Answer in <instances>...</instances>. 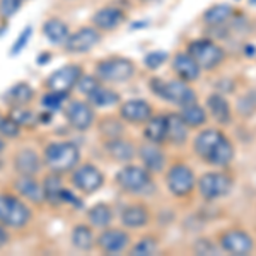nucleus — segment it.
<instances>
[{"instance_id":"nucleus-20","label":"nucleus","mask_w":256,"mask_h":256,"mask_svg":"<svg viewBox=\"0 0 256 256\" xmlns=\"http://www.w3.org/2000/svg\"><path fill=\"white\" fill-rule=\"evenodd\" d=\"M236 10L229 4H216L204 12V22L208 28H226L234 20Z\"/></svg>"},{"instance_id":"nucleus-30","label":"nucleus","mask_w":256,"mask_h":256,"mask_svg":"<svg viewBox=\"0 0 256 256\" xmlns=\"http://www.w3.org/2000/svg\"><path fill=\"white\" fill-rule=\"evenodd\" d=\"M144 137L147 142L162 144L166 142V116H150L146 122Z\"/></svg>"},{"instance_id":"nucleus-13","label":"nucleus","mask_w":256,"mask_h":256,"mask_svg":"<svg viewBox=\"0 0 256 256\" xmlns=\"http://www.w3.org/2000/svg\"><path fill=\"white\" fill-rule=\"evenodd\" d=\"M220 250L229 254H250L253 251V239L248 232L239 229H230L220 234L218 238Z\"/></svg>"},{"instance_id":"nucleus-9","label":"nucleus","mask_w":256,"mask_h":256,"mask_svg":"<svg viewBox=\"0 0 256 256\" xmlns=\"http://www.w3.org/2000/svg\"><path fill=\"white\" fill-rule=\"evenodd\" d=\"M232 188V180L224 172H207L198 180V192L205 200L226 196Z\"/></svg>"},{"instance_id":"nucleus-42","label":"nucleus","mask_w":256,"mask_h":256,"mask_svg":"<svg viewBox=\"0 0 256 256\" xmlns=\"http://www.w3.org/2000/svg\"><path fill=\"white\" fill-rule=\"evenodd\" d=\"M166 60H168V53H164V52H150L146 56V60H144V62H146V67L156 70V68H159Z\"/></svg>"},{"instance_id":"nucleus-27","label":"nucleus","mask_w":256,"mask_h":256,"mask_svg":"<svg viewBox=\"0 0 256 256\" xmlns=\"http://www.w3.org/2000/svg\"><path fill=\"white\" fill-rule=\"evenodd\" d=\"M148 222V210L140 204L128 205L122 212V224L130 229H140Z\"/></svg>"},{"instance_id":"nucleus-5","label":"nucleus","mask_w":256,"mask_h":256,"mask_svg":"<svg viewBox=\"0 0 256 256\" xmlns=\"http://www.w3.org/2000/svg\"><path fill=\"white\" fill-rule=\"evenodd\" d=\"M31 220V210L19 196L0 193V224L20 229Z\"/></svg>"},{"instance_id":"nucleus-36","label":"nucleus","mask_w":256,"mask_h":256,"mask_svg":"<svg viewBox=\"0 0 256 256\" xmlns=\"http://www.w3.org/2000/svg\"><path fill=\"white\" fill-rule=\"evenodd\" d=\"M0 135L4 138H18L20 135V126L10 118V114H0Z\"/></svg>"},{"instance_id":"nucleus-19","label":"nucleus","mask_w":256,"mask_h":256,"mask_svg":"<svg viewBox=\"0 0 256 256\" xmlns=\"http://www.w3.org/2000/svg\"><path fill=\"white\" fill-rule=\"evenodd\" d=\"M172 70L176 72V76L184 82H193L200 77V65L196 64L195 58L190 55L188 52H181L172 58Z\"/></svg>"},{"instance_id":"nucleus-45","label":"nucleus","mask_w":256,"mask_h":256,"mask_svg":"<svg viewBox=\"0 0 256 256\" xmlns=\"http://www.w3.org/2000/svg\"><path fill=\"white\" fill-rule=\"evenodd\" d=\"M7 242H9V232H7L6 226L0 224V248L7 246Z\"/></svg>"},{"instance_id":"nucleus-32","label":"nucleus","mask_w":256,"mask_h":256,"mask_svg":"<svg viewBox=\"0 0 256 256\" xmlns=\"http://www.w3.org/2000/svg\"><path fill=\"white\" fill-rule=\"evenodd\" d=\"M180 116L183 118V122L186 123L188 126H202L207 123V111H205L202 106L196 104L195 102H190L186 106H181V113Z\"/></svg>"},{"instance_id":"nucleus-47","label":"nucleus","mask_w":256,"mask_h":256,"mask_svg":"<svg viewBox=\"0 0 256 256\" xmlns=\"http://www.w3.org/2000/svg\"><path fill=\"white\" fill-rule=\"evenodd\" d=\"M250 4L251 6H256V0H250Z\"/></svg>"},{"instance_id":"nucleus-46","label":"nucleus","mask_w":256,"mask_h":256,"mask_svg":"<svg viewBox=\"0 0 256 256\" xmlns=\"http://www.w3.org/2000/svg\"><path fill=\"white\" fill-rule=\"evenodd\" d=\"M4 150H6V140L0 135V152H4Z\"/></svg>"},{"instance_id":"nucleus-25","label":"nucleus","mask_w":256,"mask_h":256,"mask_svg":"<svg viewBox=\"0 0 256 256\" xmlns=\"http://www.w3.org/2000/svg\"><path fill=\"white\" fill-rule=\"evenodd\" d=\"M104 148L108 150V154L118 162H130L135 156V148L128 140L118 137V138H108V142L104 144Z\"/></svg>"},{"instance_id":"nucleus-6","label":"nucleus","mask_w":256,"mask_h":256,"mask_svg":"<svg viewBox=\"0 0 256 256\" xmlns=\"http://www.w3.org/2000/svg\"><path fill=\"white\" fill-rule=\"evenodd\" d=\"M135 65L123 56H111V58L101 60L96 67V76L101 82H111V84H122L134 77Z\"/></svg>"},{"instance_id":"nucleus-33","label":"nucleus","mask_w":256,"mask_h":256,"mask_svg":"<svg viewBox=\"0 0 256 256\" xmlns=\"http://www.w3.org/2000/svg\"><path fill=\"white\" fill-rule=\"evenodd\" d=\"M70 241H72V246L79 251H89L94 244V234L90 230V227L80 224L76 226L70 234Z\"/></svg>"},{"instance_id":"nucleus-26","label":"nucleus","mask_w":256,"mask_h":256,"mask_svg":"<svg viewBox=\"0 0 256 256\" xmlns=\"http://www.w3.org/2000/svg\"><path fill=\"white\" fill-rule=\"evenodd\" d=\"M43 34L52 44H65L70 36V30L62 19L52 18L43 24Z\"/></svg>"},{"instance_id":"nucleus-28","label":"nucleus","mask_w":256,"mask_h":256,"mask_svg":"<svg viewBox=\"0 0 256 256\" xmlns=\"http://www.w3.org/2000/svg\"><path fill=\"white\" fill-rule=\"evenodd\" d=\"M207 108H208L210 116L216 120L217 123H220V125L230 123V108L224 96H220V94H212V96H208Z\"/></svg>"},{"instance_id":"nucleus-23","label":"nucleus","mask_w":256,"mask_h":256,"mask_svg":"<svg viewBox=\"0 0 256 256\" xmlns=\"http://www.w3.org/2000/svg\"><path fill=\"white\" fill-rule=\"evenodd\" d=\"M188 138V125L180 114H166V142L181 146Z\"/></svg>"},{"instance_id":"nucleus-4","label":"nucleus","mask_w":256,"mask_h":256,"mask_svg":"<svg viewBox=\"0 0 256 256\" xmlns=\"http://www.w3.org/2000/svg\"><path fill=\"white\" fill-rule=\"evenodd\" d=\"M150 174L152 172L144 166L128 164V166L118 171L116 183L123 192L130 193V195H146V193H148V190L154 188Z\"/></svg>"},{"instance_id":"nucleus-12","label":"nucleus","mask_w":256,"mask_h":256,"mask_svg":"<svg viewBox=\"0 0 256 256\" xmlns=\"http://www.w3.org/2000/svg\"><path fill=\"white\" fill-rule=\"evenodd\" d=\"M104 183V176L92 164H82L72 172V184L84 195H92Z\"/></svg>"},{"instance_id":"nucleus-17","label":"nucleus","mask_w":256,"mask_h":256,"mask_svg":"<svg viewBox=\"0 0 256 256\" xmlns=\"http://www.w3.org/2000/svg\"><path fill=\"white\" fill-rule=\"evenodd\" d=\"M128 244H130V236L122 229H108L101 232V236L98 238L99 250L108 254L122 253V251L126 250Z\"/></svg>"},{"instance_id":"nucleus-2","label":"nucleus","mask_w":256,"mask_h":256,"mask_svg":"<svg viewBox=\"0 0 256 256\" xmlns=\"http://www.w3.org/2000/svg\"><path fill=\"white\" fill-rule=\"evenodd\" d=\"M79 159L80 152L72 142H53L44 148L43 154L46 168L52 172H58V174L72 171L79 164Z\"/></svg>"},{"instance_id":"nucleus-29","label":"nucleus","mask_w":256,"mask_h":256,"mask_svg":"<svg viewBox=\"0 0 256 256\" xmlns=\"http://www.w3.org/2000/svg\"><path fill=\"white\" fill-rule=\"evenodd\" d=\"M32 96H34V92H32V89L30 86H28L26 82H19V84L12 86V88L7 90L4 99H6V102L10 108H19V106H26L28 102H31Z\"/></svg>"},{"instance_id":"nucleus-34","label":"nucleus","mask_w":256,"mask_h":256,"mask_svg":"<svg viewBox=\"0 0 256 256\" xmlns=\"http://www.w3.org/2000/svg\"><path fill=\"white\" fill-rule=\"evenodd\" d=\"M88 220L92 227L106 229V227L111 224V220H113V212H111V208L108 205L98 204L88 212Z\"/></svg>"},{"instance_id":"nucleus-40","label":"nucleus","mask_w":256,"mask_h":256,"mask_svg":"<svg viewBox=\"0 0 256 256\" xmlns=\"http://www.w3.org/2000/svg\"><path fill=\"white\" fill-rule=\"evenodd\" d=\"M99 84H101V80L98 79V76H86V74H82V77L79 79V82H77L76 88L79 89L80 94L89 96V94L92 92V90L96 89Z\"/></svg>"},{"instance_id":"nucleus-37","label":"nucleus","mask_w":256,"mask_h":256,"mask_svg":"<svg viewBox=\"0 0 256 256\" xmlns=\"http://www.w3.org/2000/svg\"><path fill=\"white\" fill-rule=\"evenodd\" d=\"M99 130L108 138H118V137H122V134H123V125L120 120L110 116V118L102 120L101 125H99Z\"/></svg>"},{"instance_id":"nucleus-1","label":"nucleus","mask_w":256,"mask_h":256,"mask_svg":"<svg viewBox=\"0 0 256 256\" xmlns=\"http://www.w3.org/2000/svg\"><path fill=\"white\" fill-rule=\"evenodd\" d=\"M193 148L198 158L216 168L229 166L234 159L232 142L220 130H214V128L200 132L195 138Z\"/></svg>"},{"instance_id":"nucleus-7","label":"nucleus","mask_w":256,"mask_h":256,"mask_svg":"<svg viewBox=\"0 0 256 256\" xmlns=\"http://www.w3.org/2000/svg\"><path fill=\"white\" fill-rule=\"evenodd\" d=\"M152 90H154L158 96L166 99L169 102H174L178 106H186L190 102L196 101L195 90L188 86V82L184 80H168L162 82L159 79H154L150 82Z\"/></svg>"},{"instance_id":"nucleus-38","label":"nucleus","mask_w":256,"mask_h":256,"mask_svg":"<svg viewBox=\"0 0 256 256\" xmlns=\"http://www.w3.org/2000/svg\"><path fill=\"white\" fill-rule=\"evenodd\" d=\"M68 94H62V92H53V90H48L46 94L41 99V104L46 111H58L64 106V101L67 99Z\"/></svg>"},{"instance_id":"nucleus-16","label":"nucleus","mask_w":256,"mask_h":256,"mask_svg":"<svg viewBox=\"0 0 256 256\" xmlns=\"http://www.w3.org/2000/svg\"><path fill=\"white\" fill-rule=\"evenodd\" d=\"M120 116H122L123 122L140 125V123H146L152 116V106L144 99H130V101L122 104Z\"/></svg>"},{"instance_id":"nucleus-35","label":"nucleus","mask_w":256,"mask_h":256,"mask_svg":"<svg viewBox=\"0 0 256 256\" xmlns=\"http://www.w3.org/2000/svg\"><path fill=\"white\" fill-rule=\"evenodd\" d=\"M10 118L14 120L16 123L20 126V128H31L34 126L36 123L40 122L38 114L32 113L31 110H28L26 106H19V108H10Z\"/></svg>"},{"instance_id":"nucleus-44","label":"nucleus","mask_w":256,"mask_h":256,"mask_svg":"<svg viewBox=\"0 0 256 256\" xmlns=\"http://www.w3.org/2000/svg\"><path fill=\"white\" fill-rule=\"evenodd\" d=\"M195 250H196V253H202V254H214L217 251V248L210 241H207V239H200V241L196 242Z\"/></svg>"},{"instance_id":"nucleus-8","label":"nucleus","mask_w":256,"mask_h":256,"mask_svg":"<svg viewBox=\"0 0 256 256\" xmlns=\"http://www.w3.org/2000/svg\"><path fill=\"white\" fill-rule=\"evenodd\" d=\"M82 77V67L80 65H65V67L56 68L55 72H52L48 76V79L44 80L48 90L53 92H62V94H68L70 90L77 86V82Z\"/></svg>"},{"instance_id":"nucleus-41","label":"nucleus","mask_w":256,"mask_h":256,"mask_svg":"<svg viewBox=\"0 0 256 256\" xmlns=\"http://www.w3.org/2000/svg\"><path fill=\"white\" fill-rule=\"evenodd\" d=\"M24 0H0V18L10 19L20 9V4Z\"/></svg>"},{"instance_id":"nucleus-11","label":"nucleus","mask_w":256,"mask_h":256,"mask_svg":"<svg viewBox=\"0 0 256 256\" xmlns=\"http://www.w3.org/2000/svg\"><path fill=\"white\" fill-rule=\"evenodd\" d=\"M99 41H101V31L94 26H84L79 31L72 32L64 46L67 53L80 55V53H88L89 50L98 46Z\"/></svg>"},{"instance_id":"nucleus-3","label":"nucleus","mask_w":256,"mask_h":256,"mask_svg":"<svg viewBox=\"0 0 256 256\" xmlns=\"http://www.w3.org/2000/svg\"><path fill=\"white\" fill-rule=\"evenodd\" d=\"M186 52L195 58L202 70H216L226 60L224 48L208 38H198L190 41Z\"/></svg>"},{"instance_id":"nucleus-22","label":"nucleus","mask_w":256,"mask_h":256,"mask_svg":"<svg viewBox=\"0 0 256 256\" xmlns=\"http://www.w3.org/2000/svg\"><path fill=\"white\" fill-rule=\"evenodd\" d=\"M158 146L159 144L148 142L138 148V158L142 160L144 168L148 169L150 172H160L164 168V162H166V156Z\"/></svg>"},{"instance_id":"nucleus-21","label":"nucleus","mask_w":256,"mask_h":256,"mask_svg":"<svg viewBox=\"0 0 256 256\" xmlns=\"http://www.w3.org/2000/svg\"><path fill=\"white\" fill-rule=\"evenodd\" d=\"M14 168L20 176H34L41 169V159L32 148H20L14 158Z\"/></svg>"},{"instance_id":"nucleus-15","label":"nucleus","mask_w":256,"mask_h":256,"mask_svg":"<svg viewBox=\"0 0 256 256\" xmlns=\"http://www.w3.org/2000/svg\"><path fill=\"white\" fill-rule=\"evenodd\" d=\"M65 116H67L68 125L79 132H84L90 128L94 122V111L89 106V102L84 101H70L65 108Z\"/></svg>"},{"instance_id":"nucleus-18","label":"nucleus","mask_w":256,"mask_h":256,"mask_svg":"<svg viewBox=\"0 0 256 256\" xmlns=\"http://www.w3.org/2000/svg\"><path fill=\"white\" fill-rule=\"evenodd\" d=\"M14 188L24 200L31 202V204L41 205L44 202L43 183H38V181L34 180V176H20L19 174V178L14 183Z\"/></svg>"},{"instance_id":"nucleus-14","label":"nucleus","mask_w":256,"mask_h":256,"mask_svg":"<svg viewBox=\"0 0 256 256\" xmlns=\"http://www.w3.org/2000/svg\"><path fill=\"white\" fill-rule=\"evenodd\" d=\"M126 20V12L122 7L116 6H106L101 7L96 14L92 16V26L98 28L101 32L114 31Z\"/></svg>"},{"instance_id":"nucleus-39","label":"nucleus","mask_w":256,"mask_h":256,"mask_svg":"<svg viewBox=\"0 0 256 256\" xmlns=\"http://www.w3.org/2000/svg\"><path fill=\"white\" fill-rule=\"evenodd\" d=\"M159 250L158 241L154 238H144L132 248V254L135 256H146V254H156Z\"/></svg>"},{"instance_id":"nucleus-24","label":"nucleus","mask_w":256,"mask_h":256,"mask_svg":"<svg viewBox=\"0 0 256 256\" xmlns=\"http://www.w3.org/2000/svg\"><path fill=\"white\" fill-rule=\"evenodd\" d=\"M64 181L58 172H50V174L43 180V192H44V202H48L50 205H60L64 204Z\"/></svg>"},{"instance_id":"nucleus-31","label":"nucleus","mask_w":256,"mask_h":256,"mask_svg":"<svg viewBox=\"0 0 256 256\" xmlns=\"http://www.w3.org/2000/svg\"><path fill=\"white\" fill-rule=\"evenodd\" d=\"M88 102L96 108H110V106H114L120 102V96L114 92L113 89H108L104 86L99 84L96 89L88 96Z\"/></svg>"},{"instance_id":"nucleus-10","label":"nucleus","mask_w":256,"mask_h":256,"mask_svg":"<svg viewBox=\"0 0 256 256\" xmlns=\"http://www.w3.org/2000/svg\"><path fill=\"white\" fill-rule=\"evenodd\" d=\"M166 183H168L169 192H171L172 195L186 196L193 192V188H195V184H196V180H195L193 171L186 164H174V166L168 171Z\"/></svg>"},{"instance_id":"nucleus-43","label":"nucleus","mask_w":256,"mask_h":256,"mask_svg":"<svg viewBox=\"0 0 256 256\" xmlns=\"http://www.w3.org/2000/svg\"><path fill=\"white\" fill-rule=\"evenodd\" d=\"M31 32H32V28H31V26H28L26 30H24L22 32H20L19 38H18V41H16L14 46H12V52H10V55H12V56L19 55V53L22 52L24 46H26V44H28V41H30Z\"/></svg>"}]
</instances>
